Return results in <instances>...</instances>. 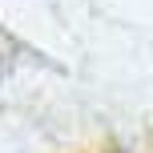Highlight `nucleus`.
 <instances>
[]
</instances>
